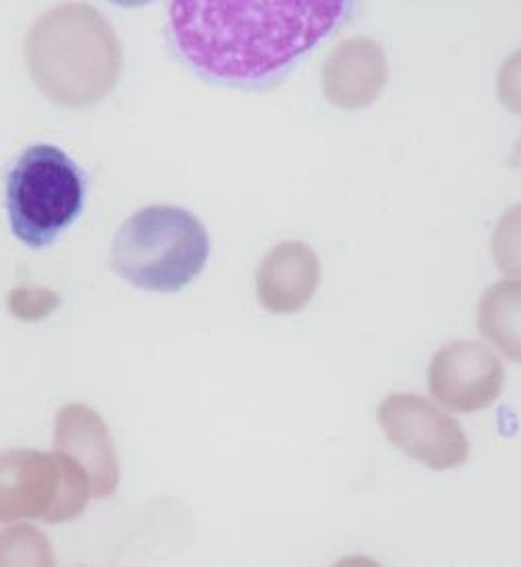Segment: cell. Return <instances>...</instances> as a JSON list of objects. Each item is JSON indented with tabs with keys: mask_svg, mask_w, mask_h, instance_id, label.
<instances>
[{
	"mask_svg": "<svg viewBox=\"0 0 521 567\" xmlns=\"http://www.w3.org/2000/svg\"><path fill=\"white\" fill-rule=\"evenodd\" d=\"M347 0H170L177 51L225 84H258L331 34Z\"/></svg>",
	"mask_w": 521,
	"mask_h": 567,
	"instance_id": "6da1fadb",
	"label": "cell"
},
{
	"mask_svg": "<svg viewBox=\"0 0 521 567\" xmlns=\"http://www.w3.org/2000/svg\"><path fill=\"white\" fill-rule=\"evenodd\" d=\"M210 256L202 220L179 206H148L118 229L111 265L137 289L175 293L200 277Z\"/></svg>",
	"mask_w": 521,
	"mask_h": 567,
	"instance_id": "7a4b0ae2",
	"label": "cell"
},
{
	"mask_svg": "<svg viewBox=\"0 0 521 567\" xmlns=\"http://www.w3.org/2000/svg\"><path fill=\"white\" fill-rule=\"evenodd\" d=\"M84 173L56 146L35 144L9 173V223L32 250L52 246L84 213Z\"/></svg>",
	"mask_w": 521,
	"mask_h": 567,
	"instance_id": "3957f363",
	"label": "cell"
},
{
	"mask_svg": "<svg viewBox=\"0 0 521 567\" xmlns=\"http://www.w3.org/2000/svg\"><path fill=\"white\" fill-rule=\"evenodd\" d=\"M378 422L397 450L433 470H454L470 455L459 422L420 395H388L378 410Z\"/></svg>",
	"mask_w": 521,
	"mask_h": 567,
	"instance_id": "277c9868",
	"label": "cell"
},
{
	"mask_svg": "<svg viewBox=\"0 0 521 567\" xmlns=\"http://www.w3.org/2000/svg\"><path fill=\"white\" fill-rule=\"evenodd\" d=\"M433 398L457 414H473L494 405L504 386V368L494 351L476 341H454L430 362Z\"/></svg>",
	"mask_w": 521,
	"mask_h": 567,
	"instance_id": "5b68a950",
	"label": "cell"
},
{
	"mask_svg": "<svg viewBox=\"0 0 521 567\" xmlns=\"http://www.w3.org/2000/svg\"><path fill=\"white\" fill-rule=\"evenodd\" d=\"M61 467L54 453L0 451V524L46 519L59 497Z\"/></svg>",
	"mask_w": 521,
	"mask_h": 567,
	"instance_id": "8992f818",
	"label": "cell"
},
{
	"mask_svg": "<svg viewBox=\"0 0 521 567\" xmlns=\"http://www.w3.org/2000/svg\"><path fill=\"white\" fill-rule=\"evenodd\" d=\"M388 80L385 49L366 35L336 44L322 68L326 101L345 111H360L378 101Z\"/></svg>",
	"mask_w": 521,
	"mask_h": 567,
	"instance_id": "52a82bcc",
	"label": "cell"
},
{
	"mask_svg": "<svg viewBox=\"0 0 521 567\" xmlns=\"http://www.w3.org/2000/svg\"><path fill=\"white\" fill-rule=\"evenodd\" d=\"M54 451L84 467L94 497L117 491L118 460L108 426L92 408L71 403L59 410L54 422Z\"/></svg>",
	"mask_w": 521,
	"mask_h": 567,
	"instance_id": "ba28073f",
	"label": "cell"
},
{
	"mask_svg": "<svg viewBox=\"0 0 521 567\" xmlns=\"http://www.w3.org/2000/svg\"><path fill=\"white\" fill-rule=\"evenodd\" d=\"M316 251L303 241H283L262 258L256 275L258 300L270 315H295L312 301L320 285Z\"/></svg>",
	"mask_w": 521,
	"mask_h": 567,
	"instance_id": "9c48e42d",
	"label": "cell"
},
{
	"mask_svg": "<svg viewBox=\"0 0 521 567\" xmlns=\"http://www.w3.org/2000/svg\"><path fill=\"white\" fill-rule=\"evenodd\" d=\"M478 327L504 358L521 364V281L488 287L478 308Z\"/></svg>",
	"mask_w": 521,
	"mask_h": 567,
	"instance_id": "30bf717a",
	"label": "cell"
},
{
	"mask_svg": "<svg viewBox=\"0 0 521 567\" xmlns=\"http://www.w3.org/2000/svg\"><path fill=\"white\" fill-rule=\"evenodd\" d=\"M492 256L501 272L521 279V204L504 213L492 234Z\"/></svg>",
	"mask_w": 521,
	"mask_h": 567,
	"instance_id": "8fae6325",
	"label": "cell"
},
{
	"mask_svg": "<svg viewBox=\"0 0 521 567\" xmlns=\"http://www.w3.org/2000/svg\"><path fill=\"white\" fill-rule=\"evenodd\" d=\"M0 545L15 547V550L0 553V564H52L51 543L35 528L18 526L0 534Z\"/></svg>",
	"mask_w": 521,
	"mask_h": 567,
	"instance_id": "7c38bea8",
	"label": "cell"
},
{
	"mask_svg": "<svg viewBox=\"0 0 521 567\" xmlns=\"http://www.w3.org/2000/svg\"><path fill=\"white\" fill-rule=\"evenodd\" d=\"M11 312L21 320H40L49 317L52 310L59 306V296L49 289H15L11 293Z\"/></svg>",
	"mask_w": 521,
	"mask_h": 567,
	"instance_id": "4fadbf2b",
	"label": "cell"
},
{
	"mask_svg": "<svg viewBox=\"0 0 521 567\" xmlns=\"http://www.w3.org/2000/svg\"><path fill=\"white\" fill-rule=\"evenodd\" d=\"M497 96L509 113L521 117V49L511 52L499 69Z\"/></svg>",
	"mask_w": 521,
	"mask_h": 567,
	"instance_id": "5bb4252c",
	"label": "cell"
},
{
	"mask_svg": "<svg viewBox=\"0 0 521 567\" xmlns=\"http://www.w3.org/2000/svg\"><path fill=\"white\" fill-rule=\"evenodd\" d=\"M118 7H144V4H150L154 0H111Z\"/></svg>",
	"mask_w": 521,
	"mask_h": 567,
	"instance_id": "9a60e30c",
	"label": "cell"
},
{
	"mask_svg": "<svg viewBox=\"0 0 521 567\" xmlns=\"http://www.w3.org/2000/svg\"><path fill=\"white\" fill-rule=\"evenodd\" d=\"M511 165L521 171V137L515 144V148H513V154H511Z\"/></svg>",
	"mask_w": 521,
	"mask_h": 567,
	"instance_id": "2e32d148",
	"label": "cell"
}]
</instances>
